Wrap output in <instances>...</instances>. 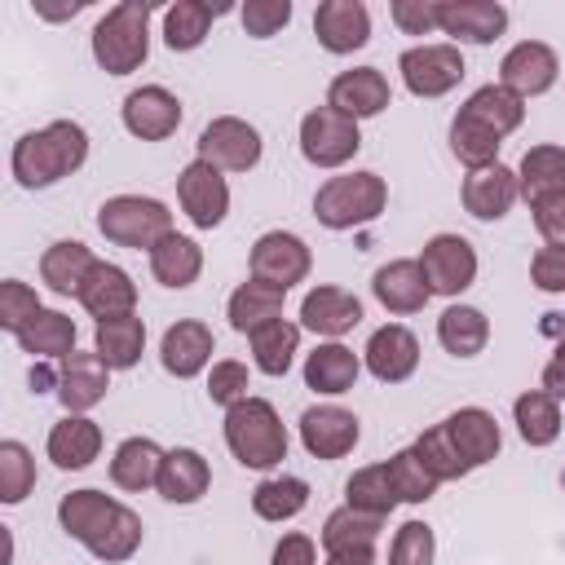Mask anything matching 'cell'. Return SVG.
I'll return each instance as SVG.
<instances>
[{
    "label": "cell",
    "mask_w": 565,
    "mask_h": 565,
    "mask_svg": "<svg viewBox=\"0 0 565 565\" xmlns=\"http://www.w3.org/2000/svg\"><path fill=\"white\" fill-rule=\"evenodd\" d=\"M57 521H62V530L75 543H84L106 565H119V561H128L141 547V516L128 503H119V499H110L102 490H71V494H62Z\"/></svg>",
    "instance_id": "obj_1"
},
{
    "label": "cell",
    "mask_w": 565,
    "mask_h": 565,
    "mask_svg": "<svg viewBox=\"0 0 565 565\" xmlns=\"http://www.w3.org/2000/svg\"><path fill=\"white\" fill-rule=\"evenodd\" d=\"M88 159V132L75 119H53L13 141L9 168L22 190H49Z\"/></svg>",
    "instance_id": "obj_2"
},
{
    "label": "cell",
    "mask_w": 565,
    "mask_h": 565,
    "mask_svg": "<svg viewBox=\"0 0 565 565\" xmlns=\"http://www.w3.org/2000/svg\"><path fill=\"white\" fill-rule=\"evenodd\" d=\"M225 446L243 468H274L287 459V428L265 397H243L225 411Z\"/></svg>",
    "instance_id": "obj_3"
},
{
    "label": "cell",
    "mask_w": 565,
    "mask_h": 565,
    "mask_svg": "<svg viewBox=\"0 0 565 565\" xmlns=\"http://www.w3.org/2000/svg\"><path fill=\"white\" fill-rule=\"evenodd\" d=\"M150 0H119L106 9V18L93 26V57L106 75H128L150 53Z\"/></svg>",
    "instance_id": "obj_4"
},
{
    "label": "cell",
    "mask_w": 565,
    "mask_h": 565,
    "mask_svg": "<svg viewBox=\"0 0 565 565\" xmlns=\"http://www.w3.org/2000/svg\"><path fill=\"white\" fill-rule=\"evenodd\" d=\"M384 203H388V185L380 172H344L318 185L313 216L327 230H358V225H371L384 212Z\"/></svg>",
    "instance_id": "obj_5"
},
{
    "label": "cell",
    "mask_w": 565,
    "mask_h": 565,
    "mask_svg": "<svg viewBox=\"0 0 565 565\" xmlns=\"http://www.w3.org/2000/svg\"><path fill=\"white\" fill-rule=\"evenodd\" d=\"M97 230L119 247L154 252L172 234V212L150 194H115L97 207Z\"/></svg>",
    "instance_id": "obj_6"
},
{
    "label": "cell",
    "mask_w": 565,
    "mask_h": 565,
    "mask_svg": "<svg viewBox=\"0 0 565 565\" xmlns=\"http://www.w3.org/2000/svg\"><path fill=\"white\" fill-rule=\"evenodd\" d=\"M362 150V132H358V119L331 110V106H318L300 119V154L313 163V168H340L349 163L353 154Z\"/></svg>",
    "instance_id": "obj_7"
},
{
    "label": "cell",
    "mask_w": 565,
    "mask_h": 565,
    "mask_svg": "<svg viewBox=\"0 0 565 565\" xmlns=\"http://www.w3.org/2000/svg\"><path fill=\"white\" fill-rule=\"evenodd\" d=\"M199 159L221 168V172H247L260 163V132L238 119V115H221L199 132Z\"/></svg>",
    "instance_id": "obj_8"
},
{
    "label": "cell",
    "mask_w": 565,
    "mask_h": 565,
    "mask_svg": "<svg viewBox=\"0 0 565 565\" xmlns=\"http://www.w3.org/2000/svg\"><path fill=\"white\" fill-rule=\"evenodd\" d=\"M419 269H424V282L433 287V296H459L477 278V252L459 234H433L419 252Z\"/></svg>",
    "instance_id": "obj_9"
},
{
    "label": "cell",
    "mask_w": 565,
    "mask_h": 565,
    "mask_svg": "<svg viewBox=\"0 0 565 565\" xmlns=\"http://www.w3.org/2000/svg\"><path fill=\"white\" fill-rule=\"evenodd\" d=\"M309 265H313V256H309L305 238H296L287 230H269V234H260L252 243V278L256 282H269L278 291L305 282Z\"/></svg>",
    "instance_id": "obj_10"
},
{
    "label": "cell",
    "mask_w": 565,
    "mask_h": 565,
    "mask_svg": "<svg viewBox=\"0 0 565 565\" xmlns=\"http://www.w3.org/2000/svg\"><path fill=\"white\" fill-rule=\"evenodd\" d=\"M397 71L415 97H441L463 79V57L455 44H415L397 57Z\"/></svg>",
    "instance_id": "obj_11"
},
{
    "label": "cell",
    "mask_w": 565,
    "mask_h": 565,
    "mask_svg": "<svg viewBox=\"0 0 565 565\" xmlns=\"http://www.w3.org/2000/svg\"><path fill=\"white\" fill-rule=\"evenodd\" d=\"M177 199H181V212H185L199 230H216V225L225 221V212H230V185H225L221 168H212V163H203V159H194V163L181 168V177H177Z\"/></svg>",
    "instance_id": "obj_12"
},
{
    "label": "cell",
    "mask_w": 565,
    "mask_h": 565,
    "mask_svg": "<svg viewBox=\"0 0 565 565\" xmlns=\"http://www.w3.org/2000/svg\"><path fill=\"white\" fill-rule=\"evenodd\" d=\"M556 71H561V66H556V53H552L543 40H521V44H512V49L503 53V62H499V84L525 102V97L547 93V88L556 84Z\"/></svg>",
    "instance_id": "obj_13"
},
{
    "label": "cell",
    "mask_w": 565,
    "mask_h": 565,
    "mask_svg": "<svg viewBox=\"0 0 565 565\" xmlns=\"http://www.w3.org/2000/svg\"><path fill=\"white\" fill-rule=\"evenodd\" d=\"M181 124V102L163 84H141L124 97V128L141 141H163Z\"/></svg>",
    "instance_id": "obj_14"
},
{
    "label": "cell",
    "mask_w": 565,
    "mask_h": 565,
    "mask_svg": "<svg viewBox=\"0 0 565 565\" xmlns=\"http://www.w3.org/2000/svg\"><path fill=\"white\" fill-rule=\"evenodd\" d=\"M110 388V366L97 353H66L57 362V402L66 406V415H84L93 411Z\"/></svg>",
    "instance_id": "obj_15"
},
{
    "label": "cell",
    "mask_w": 565,
    "mask_h": 565,
    "mask_svg": "<svg viewBox=\"0 0 565 565\" xmlns=\"http://www.w3.org/2000/svg\"><path fill=\"white\" fill-rule=\"evenodd\" d=\"M441 433L455 446V455L468 463V472L481 468V463H490L499 455V446H503V433H499L494 415L481 411V406H459L455 415L441 419Z\"/></svg>",
    "instance_id": "obj_16"
},
{
    "label": "cell",
    "mask_w": 565,
    "mask_h": 565,
    "mask_svg": "<svg viewBox=\"0 0 565 565\" xmlns=\"http://www.w3.org/2000/svg\"><path fill=\"white\" fill-rule=\"evenodd\" d=\"M358 415L344 406H309L300 415V441L313 459H344L358 446Z\"/></svg>",
    "instance_id": "obj_17"
},
{
    "label": "cell",
    "mask_w": 565,
    "mask_h": 565,
    "mask_svg": "<svg viewBox=\"0 0 565 565\" xmlns=\"http://www.w3.org/2000/svg\"><path fill=\"white\" fill-rule=\"evenodd\" d=\"M437 26L463 44H490L508 26V9L494 0H437Z\"/></svg>",
    "instance_id": "obj_18"
},
{
    "label": "cell",
    "mask_w": 565,
    "mask_h": 565,
    "mask_svg": "<svg viewBox=\"0 0 565 565\" xmlns=\"http://www.w3.org/2000/svg\"><path fill=\"white\" fill-rule=\"evenodd\" d=\"M313 35L327 53H353L371 40V13L362 0H322L313 9Z\"/></svg>",
    "instance_id": "obj_19"
},
{
    "label": "cell",
    "mask_w": 565,
    "mask_h": 565,
    "mask_svg": "<svg viewBox=\"0 0 565 565\" xmlns=\"http://www.w3.org/2000/svg\"><path fill=\"white\" fill-rule=\"evenodd\" d=\"M393 102L388 93V79L375 71V66H353V71H340L327 88V106L349 115V119H371L380 115L384 106Z\"/></svg>",
    "instance_id": "obj_20"
},
{
    "label": "cell",
    "mask_w": 565,
    "mask_h": 565,
    "mask_svg": "<svg viewBox=\"0 0 565 565\" xmlns=\"http://www.w3.org/2000/svg\"><path fill=\"white\" fill-rule=\"evenodd\" d=\"M415 366H419V340L402 322H388L366 340V371L380 384H402L415 375Z\"/></svg>",
    "instance_id": "obj_21"
},
{
    "label": "cell",
    "mask_w": 565,
    "mask_h": 565,
    "mask_svg": "<svg viewBox=\"0 0 565 565\" xmlns=\"http://www.w3.org/2000/svg\"><path fill=\"white\" fill-rule=\"evenodd\" d=\"M516 199H521V181H516V172L503 168V163L477 168V172H468V181H463V207H468V216H477V221H499V216H508Z\"/></svg>",
    "instance_id": "obj_22"
},
{
    "label": "cell",
    "mask_w": 565,
    "mask_h": 565,
    "mask_svg": "<svg viewBox=\"0 0 565 565\" xmlns=\"http://www.w3.org/2000/svg\"><path fill=\"white\" fill-rule=\"evenodd\" d=\"M75 300H79L97 322L124 318V313H132V305H137V282H132L119 265L97 260V265L88 269V278H84V287H79Z\"/></svg>",
    "instance_id": "obj_23"
},
{
    "label": "cell",
    "mask_w": 565,
    "mask_h": 565,
    "mask_svg": "<svg viewBox=\"0 0 565 565\" xmlns=\"http://www.w3.org/2000/svg\"><path fill=\"white\" fill-rule=\"evenodd\" d=\"M300 322L313 331V335H344L362 322V300L344 287H313L305 300H300Z\"/></svg>",
    "instance_id": "obj_24"
},
{
    "label": "cell",
    "mask_w": 565,
    "mask_h": 565,
    "mask_svg": "<svg viewBox=\"0 0 565 565\" xmlns=\"http://www.w3.org/2000/svg\"><path fill=\"white\" fill-rule=\"evenodd\" d=\"M371 291H375V300L388 313H419L428 305V296H433V287L424 282L419 260H388V265H380L375 278H371Z\"/></svg>",
    "instance_id": "obj_25"
},
{
    "label": "cell",
    "mask_w": 565,
    "mask_h": 565,
    "mask_svg": "<svg viewBox=\"0 0 565 565\" xmlns=\"http://www.w3.org/2000/svg\"><path fill=\"white\" fill-rule=\"evenodd\" d=\"M207 358H212V331H207L199 318H181V322H172V327L163 331L159 362H163L168 375L190 380V375H199V371L207 366Z\"/></svg>",
    "instance_id": "obj_26"
},
{
    "label": "cell",
    "mask_w": 565,
    "mask_h": 565,
    "mask_svg": "<svg viewBox=\"0 0 565 565\" xmlns=\"http://www.w3.org/2000/svg\"><path fill=\"white\" fill-rule=\"evenodd\" d=\"M212 486V468L199 450L190 446H177L163 455V468H159V494L168 503H199Z\"/></svg>",
    "instance_id": "obj_27"
},
{
    "label": "cell",
    "mask_w": 565,
    "mask_h": 565,
    "mask_svg": "<svg viewBox=\"0 0 565 565\" xmlns=\"http://www.w3.org/2000/svg\"><path fill=\"white\" fill-rule=\"evenodd\" d=\"M358 371H362L358 353L344 349L340 340H327V344H318V349L305 358V384H309L313 393H327V397L349 393V388L358 384Z\"/></svg>",
    "instance_id": "obj_28"
},
{
    "label": "cell",
    "mask_w": 565,
    "mask_h": 565,
    "mask_svg": "<svg viewBox=\"0 0 565 565\" xmlns=\"http://www.w3.org/2000/svg\"><path fill=\"white\" fill-rule=\"evenodd\" d=\"M97 450H102V428L93 419H84V415H66V419H57L49 428V459L57 468H66V472L88 468L97 459Z\"/></svg>",
    "instance_id": "obj_29"
},
{
    "label": "cell",
    "mask_w": 565,
    "mask_h": 565,
    "mask_svg": "<svg viewBox=\"0 0 565 565\" xmlns=\"http://www.w3.org/2000/svg\"><path fill=\"white\" fill-rule=\"evenodd\" d=\"M141 349H146V322H141L137 313L97 322L93 353H97L110 371H128V366H137V362H141Z\"/></svg>",
    "instance_id": "obj_30"
},
{
    "label": "cell",
    "mask_w": 565,
    "mask_h": 565,
    "mask_svg": "<svg viewBox=\"0 0 565 565\" xmlns=\"http://www.w3.org/2000/svg\"><path fill=\"white\" fill-rule=\"evenodd\" d=\"M93 265H97V256H93L79 238H62V243H53V247L40 256V278H44L49 291H57V296H79V287H84V278H88Z\"/></svg>",
    "instance_id": "obj_31"
},
{
    "label": "cell",
    "mask_w": 565,
    "mask_h": 565,
    "mask_svg": "<svg viewBox=\"0 0 565 565\" xmlns=\"http://www.w3.org/2000/svg\"><path fill=\"white\" fill-rule=\"evenodd\" d=\"M230 13V4H203V0H177L163 9V40L172 53H190L207 40L212 18Z\"/></svg>",
    "instance_id": "obj_32"
},
{
    "label": "cell",
    "mask_w": 565,
    "mask_h": 565,
    "mask_svg": "<svg viewBox=\"0 0 565 565\" xmlns=\"http://www.w3.org/2000/svg\"><path fill=\"white\" fill-rule=\"evenodd\" d=\"M163 455L168 450H159L150 437H128V441H119V450L110 459V481L119 490H150V486H159Z\"/></svg>",
    "instance_id": "obj_33"
},
{
    "label": "cell",
    "mask_w": 565,
    "mask_h": 565,
    "mask_svg": "<svg viewBox=\"0 0 565 565\" xmlns=\"http://www.w3.org/2000/svg\"><path fill=\"white\" fill-rule=\"evenodd\" d=\"M282 296H287V291H278V287H269V282H256V278H247L243 287H234V296H230V305H225V318H230V327H234V331L252 335L256 327H265V322L282 318Z\"/></svg>",
    "instance_id": "obj_34"
},
{
    "label": "cell",
    "mask_w": 565,
    "mask_h": 565,
    "mask_svg": "<svg viewBox=\"0 0 565 565\" xmlns=\"http://www.w3.org/2000/svg\"><path fill=\"white\" fill-rule=\"evenodd\" d=\"M150 274L163 282V287H190L199 274H203V247L194 243V238H185V234H168L154 252H150Z\"/></svg>",
    "instance_id": "obj_35"
},
{
    "label": "cell",
    "mask_w": 565,
    "mask_h": 565,
    "mask_svg": "<svg viewBox=\"0 0 565 565\" xmlns=\"http://www.w3.org/2000/svg\"><path fill=\"white\" fill-rule=\"evenodd\" d=\"M437 340L446 353L455 358H477L490 340V318L472 305H450L441 318H437Z\"/></svg>",
    "instance_id": "obj_36"
},
{
    "label": "cell",
    "mask_w": 565,
    "mask_h": 565,
    "mask_svg": "<svg viewBox=\"0 0 565 565\" xmlns=\"http://www.w3.org/2000/svg\"><path fill=\"white\" fill-rule=\"evenodd\" d=\"M18 344H22V353H31V358L62 362L66 353H75V322H71L66 313H57V309H40V313L26 322V331H18Z\"/></svg>",
    "instance_id": "obj_37"
},
{
    "label": "cell",
    "mask_w": 565,
    "mask_h": 565,
    "mask_svg": "<svg viewBox=\"0 0 565 565\" xmlns=\"http://www.w3.org/2000/svg\"><path fill=\"white\" fill-rule=\"evenodd\" d=\"M516 181H521V199H530V207L556 190H565V146H534L521 154V168H516Z\"/></svg>",
    "instance_id": "obj_38"
},
{
    "label": "cell",
    "mask_w": 565,
    "mask_h": 565,
    "mask_svg": "<svg viewBox=\"0 0 565 565\" xmlns=\"http://www.w3.org/2000/svg\"><path fill=\"white\" fill-rule=\"evenodd\" d=\"M459 110H463V115H472L477 124H486V128H490V132H499V137L516 132V128H521V119H525V102H521L516 93H508L503 84H486V88H477Z\"/></svg>",
    "instance_id": "obj_39"
},
{
    "label": "cell",
    "mask_w": 565,
    "mask_h": 565,
    "mask_svg": "<svg viewBox=\"0 0 565 565\" xmlns=\"http://www.w3.org/2000/svg\"><path fill=\"white\" fill-rule=\"evenodd\" d=\"M512 419H516V433L525 446H552L556 433H561V406L552 393L543 388H530L512 402Z\"/></svg>",
    "instance_id": "obj_40"
},
{
    "label": "cell",
    "mask_w": 565,
    "mask_h": 565,
    "mask_svg": "<svg viewBox=\"0 0 565 565\" xmlns=\"http://www.w3.org/2000/svg\"><path fill=\"white\" fill-rule=\"evenodd\" d=\"M247 340H252V362H256V371H265V375H287V366H291V358H296V344H300V327L287 322V318H274V322L256 327Z\"/></svg>",
    "instance_id": "obj_41"
},
{
    "label": "cell",
    "mask_w": 565,
    "mask_h": 565,
    "mask_svg": "<svg viewBox=\"0 0 565 565\" xmlns=\"http://www.w3.org/2000/svg\"><path fill=\"white\" fill-rule=\"evenodd\" d=\"M384 530V516L375 512H362V508H335L327 521H322V547L327 552H344V547H371Z\"/></svg>",
    "instance_id": "obj_42"
},
{
    "label": "cell",
    "mask_w": 565,
    "mask_h": 565,
    "mask_svg": "<svg viewBox=\"0 0 565 565\" xmlns=\"http://www.w3.org/2000/svg\"><path fill=\"white\" fill-rule=\"evenodd\" d=\"M499 146H503V137L499 132H490L486 124H477L472 115H455V124H450V150H455V159L463 163V168H490V163H499Z\"/></svg>",
    "instance_id": "obj_43"
},
{
    "label": "cell",
    "mask_w": 565,
    "mask_h": 565,
    "mask_svg": "<svg viewBox=\"0 0 565 565\" xmlns=\"http://www.w3.org/2000/svg\"><path fill=\"white\" fill-rule=\"evenodd\" d=\"M344 499L349 508H362V512H375V516H388L402 499H397V486L388 477V463H371V468H358L349 481H344Z\"/></svg>",
    "instance_id": "obj_44"
},
{
    "label": "cell",
    "mask_w": 565,
    "mask_h": 565,
    "mask_svg": "<svg viewBox=\"0 0 565 565\" xmlns=\"http://www.w3.org/2000/svg\"><path fill=\"white\" fill-rule=\"evenodd\" d=\"M309 503V486L300 477H265L252 490V512L260 521H291L296 512H305Z\"/></svg>",
    "instance_id": "obj_45"
},
{
    "label": "cell",
    "mask_w": 565,
    "mask_h": 565,
    "mask_svg": "<svg viewBox=\"0 0 565 565\" xmlns=\"http://www.w3.org/2000/svg\"><path fill=\"white\" fill-rule=\"evenodd\" d=\"M388 477H393V486H397V499L402 503H428L433 499V490L441 486L433 472H428V463L419 459V450L411 446V450H397L393 459H388Z\"/></svg>",
    "instance_id": "obj_46"
},
{
    "label": "cell",
    "mask_w": 565,
    "mask_h": 565,
    "mask_svg": "<svg viewBox=\"0 0 565 565\" xmlns=\"http://www.w3.org/2000/svg\"><path fill=\"white\" fill-rule=\"evenodd\" d=\"M35 486V459L22 441H0V503H22Z\"/></svg>",
    "instance_id": "obj_47"
},
{
    "label": "cell",
    "mask_w": 565,
    "mask_h": 565,
    "mask_svg": "<svg viewBox=\"0 0 565 565\" xmlns=\"http://www.w3.org/2000/svg\"><path fill=\"white\" fill-rule=\"evenodd\" d=\"M415 450H419V459L428 463V472H433L437 481H459V477H468V463H463V459L455 455V446L446 441L441 424H433L428 433H419Z\"/></svg>",
    "instance_id": "obj_48"
},
{
    "label": "cell",
    "mask_w": 565,
    "mask_h": 565,
    "mask_svg": "<svg viewBox=\"0 0 565 565\" xmlns=\"http://www.w3.org/2000/svg\"><path fill=\"white\" fill-rule=\"evenodd\" d=\"M44 305H40V296L26 287V282H18V278H4L0 282V327L4 331H26V322L40 313Z\"/></svg>",
    "instance_id": "obj_49"
},
{
    "label": "cell",
    "mask_w": 565,
    "mask_h": 565,
    "mask_svg": "<svg viewBox=\"0 0 565 565\" xmlns=\"http://www.w3.org/2000/svg\"><path fill=\"white\" fill-rule=\"evenodd\" d=\"M433 552H437V539L424 521H406L397 534H393V547H388V565H433Z\"/></svg>",
    "instance_id": "obj_50"
},
{
    "label": "cell",
    "mask_w": 565,
    "mask_h": 565,
    "mask_svg": "<svg viewBox=\"0 0 565 565\" xmlns=\"http://www.w3.org/2000/svg\"><path fill=\"white\" fill-rule=\"evenodd\" d=\"M238 18H243V31L247 35L269 40V35H278L291 22V0H247L238 9Z\"/></svg>",
    "instance_id": "obj_51"
},
{
    "label": "cell",
    "mask_w": 565,
    "mask_h": 565,
    "mask_svg": "<svg viewBox=\"0 0 565 565\" xmlns=\"http://www.w3.org/2000/svg\"><path fill=\"white\" fill-rule=\"evenodd\" d=\"M207 397H212L216 406H225V411H230L234 402H243V397H247V366L234 362V358L216 362L212 375H207Z\"/></svg>",
    "instance_id": "obj_52"
},
{
    "label": "cell",
    "mask_w": 565,
    "mask_h": 565,
    "mask_svg": "<svg viewBox=\"0 0 565 565\" xmlns=\"http://www.w3.org/2000/svg\"><path fill=\"white\" fill-rule=\"evenodd\" d=\"M388 18L406 35H428V31H437V0H393Z\"/></svg>",
    "instance_id": "obj_53"
},
{
    "label": "cell",
    "mask_w": 565,
    "mask_h": 565,
    "mask_svg": "<svg viewBox=\"0 0 565 565\" xmlns=\"http://www.w3.org/2000/svg\"><path fill=\"white\" fill-rule=\"evenodd\" d=\"M534 225H539L547 247H565V190L534 203Z\"/></svg>",
    "instance_id": "obj_54"
},
{
    "label": "cell",
    "mask_w": 565,
    "mask_h": 565,
    "mask_svg": "<svg viewBox=\"0 0 565 565\" xmlns=\"http://www.w3.org/2000/svg\"><path fill=\"white\" fill-rule=\"evenodd\" d=\"M530 278L539 291H565V247H539L530 260Z\"/></svg>",
    "instance_id": "obj_55"
},
{
    "label": "cell",
    "mask_w": 565,
    "mask_h": 565,
    "mask_svg": "<svg viewBox=\"0 0 565 565\" xmlns=\"http://www.w3.org/2000/svg\"><path fill=\"white\" fill-rule=\"evenodd\" d=\"M269 565H318L313 539H309V534H282L278 547H274V561H269Z\"/></svg>",
    "instance_id": "obj_56"
},
{
    "label": "cell",
    "mask_w": 565,
    "mask_h": 565,
    "mask_svg": "<svg viewBox=\"0 0 565 565\" xmlns=\"http://www.w3.org/2000/svg\"><path fill=\"white\" fill-rule=\"evenodd\" d=\"M543 393H552V397H565V344H556L552 362L543 366Z\"/></svg>",
    "instance_id": "obj_57"
},
{
    "label": "cell",
    "mask_w": 565,
    "mask_h": 565,
    "mask_svg": "<svg viewBox=\"0 0 565 565\" xmlns=\"http://www.w3.org/2000/svg\"><path fill=\"white\" fill-rule=\"evenodd\" d=\"M327 565H375V547H344V552H331Z\"/></svg>",
    "instance_id": "obj_58"
},
{
    "label": "cell",
    "mask_w": 565,
    "mask_h": 565,
    "mask_svg": "<svg viewBox=\"0 0 565 565\" xmlns=\"http://www.w3.org/2000/svg\"><path fill=\"white\" fill-rule=\"evenodd\" d=\"M539 331H543L547 340H556V344H565V313H561V309H552V313H543V318H539Z\"/></svg>",
    "instance_id": "obj_59"
},
{
    "label": "cell",
    "mask_w": 565,
    "mask_h": 565,
    "mask_svg": "<svg viewBox=\"0 0 565 565\" xmlns=\"http://www.w3.org/2000/svg\"><path fill=\"white\" fill-rule=\"evenodd\" d=\"M31 384H35V393H49V388H57V371H49V366H35V371H31Z\"/></svg>",
    "instance_id": "obj_60"
},
{
    "label": "cell",
    "mask_w": 565,
    "mask_h": 565,
    "mask_svg": "<svg viewBox=\"0 0 565 565\" xmlns=\"http://www.w3.org/2000/svg\"><path fill=\"white\" fill-rule=\"evenodd\" d=\"M561 486H565V472H561Z\"/></svg>",
    "instance_id": "obj_61"
}]
</instances>
